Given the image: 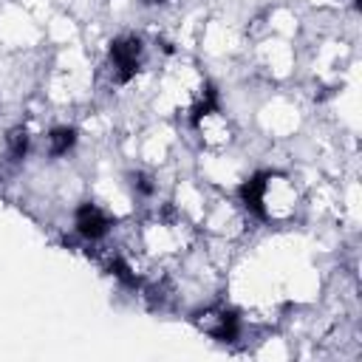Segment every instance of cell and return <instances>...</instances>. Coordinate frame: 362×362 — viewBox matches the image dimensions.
I'll use <instances>...</instances> for the list:
<instances>
[{
  "instance_id": "cell-3",
  "label": "cell",
  "mask_w": 362,
  "mask_h": 362,
  "mask_svg": "<svg viewBox=\"0 0 362 362\" xmlns=\"http://www.w3.org/2000/svg\"><path fill=\"white\" fill-rule=\"evenodd\" d=\"M76 229H79L82 238H88V240H99V238L110 229V221H107V215H105L99 206H93V204H82V206L76 209Z\"/></svg>"
},
{
  "instance_id": "cell-8",
  "label": "cell",
  "mask_w": 362,
  "mask_h": 362,
  "mask_svg": "<svg viewBox=\"0 0 362 362\" xmlns=\"http://www.w3.org/2000/svg\"><path fill=\"white\" fill-rule=\"evenodd\" d=\"M354 3H356V0H354Z\"/></svg>"
},
{
  "instance_id": "cell-5",
  "label": "cell",
  "mask_w": 362,
  "mask_h": 362,
  "mask_svg": "<svg viewBox=\"0 0 362 362\" xmlns=\"http://www.w3.org/2000/svg\"><path fill=\"white\" fill-rule=\"evenodd\" d=\"M6 144H8V158L11 161H20L25 156V150H28V133L23 127H14L8 133V139H6Z\"/></svg>"
},
{
  "instance_id": "cell-7",
  "label": "cell",
  "mask_w": 362,
  "mask_h": 362,
  "mask_svg": "<svg viewBox=\"0 0 362 362\" xmlns=\"http://www.w3.org/2000/svg\"><path fill=\"white\" fill-rule=\"evenodd\" d=\"M150 3H158V0H150Z\"/></svg>"
},
{
  "instance_id": "cell-4",
  "label": "cell",
  "mask_w": 362,
  "mask_h": 362,
  "mask_svg": "<svg viewBox=\"0 0 362 362\" xmlns=\"http://www.w3.org/2000/svg\"><path fill=\"white\" fill-rule=\"evenodd\" d=\"M74 141H76V133L71 127H57L48 136V153L51 156H65L74 147Z\"/></svg>"
},
{
  "instance_id": "cell-6",
  "label": "cell",
  "mask_w": 362,
  "mask_h": 362,
  "mask_svg": "<svg viewBox=\"0 0 362 362\" xmlns=\"http://www.w3.org/2000/svg\"><path fill=\"white\" fill-rule=\"evenodd\" d=\"M133 187H136V192L139 195H153V189H156V184H153V178L150 175H133Z\"/></svg>"
},
{
  "instance_id": "cell-2",
  "label": "cell",
  "mask_w": 362,
  "mask_h": 362,
  "mask_svg": "<svg viewBox=\"0 0 362 362\" xmlns=\"http://www.w3.org/2000/svg\"><path fill=\"white\" fill-rule=\"evenodd\" d=\"M209 337H215V339H221V342H232L235 337H238V317L232 314V311H204V314H198V320H195Z\"/></svg>"
},
{
  "instance_id": "cell-1",
  "label": "cell",
  "mask_w": 362,
  "mask_h": 362,
  "mask_svg": "<svg viewBox=\"0 0 362 362\" xmlns=\"http://www.w3.org/2000/svg\"><path fill=\"white\" fill-rule=\"evenodd\" d=\"M110 65L119 82H127L139 65H141V40L139 37H122L110 48Z\"/></svg>"
}]
</instances>
